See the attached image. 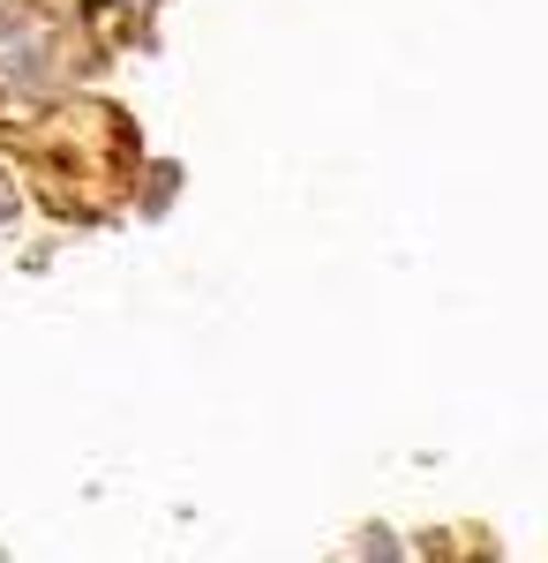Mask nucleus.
<instances>
[{
    "instance_id": "obj_1",
    "label": "nucleus",
    "mask_w": 548,
    "mask_h": 563,
    "mask_svg": "<svg viewBox=\"0 0 548 563\" xmlns=\"http://www.w3.org/2000/svg\"><path fill=\"white\" fill-rule=\"evenodd\" d=\"M8 211H15V188H8V180H0V218H8Z\"/></svg>"
}]
</instances>
